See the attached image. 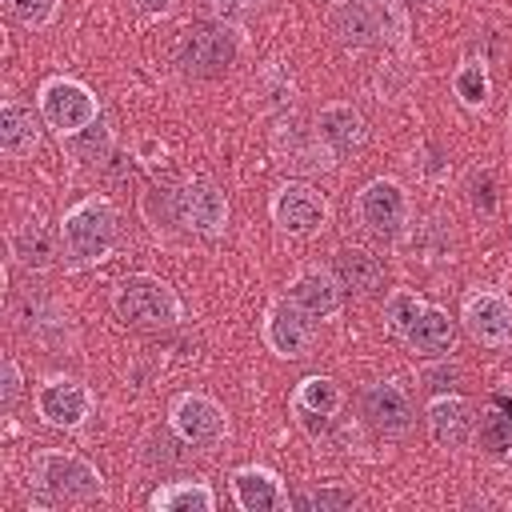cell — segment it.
<instances>
[{
  "label": "cell",
  "instance_id": "6da1fadb",
  "mask_svg": "<svg viewBox=\"0 0 512 512\" xmlns=\"http://www.w3.org/2000/svg\"><path fill=\"white\" fill-rule=\"evenodd\" d=\"M28 480L52 504H88V500H96L104 492V476L84 456L56 452V448H44V452L32 456Z\"/></svg>",
  "mask_w": 512,
  "mask_h": 512
},
{
  "label": "cell",
  "instance_id": "7a4b0ae2",
  "mask_svg": "<svg viewBox=\"0 0 512 512\" xmlns=\"http://www.w3.org/2000/svg\"><path fill=\"white\" fill-rule=\"evenodd\" d=\"M112 308L124 324L132 328H172L180 320V300L176 292L160 280V276H148V272H136V276H124L116 288H112Z\"/></svg>",
  "mask_w": 512,
  "mask_h": 512
},
{
  "label": "cell",
  "instance_id": "3957f363",
  "mask_svg": "<svg viewBox=\"0 0 512 512\" xmlns=\"http://www.w3.org/2000/svg\"><path fill=\"white\" fill-rule=\"evenodd\" d=\"M60 244L76 264H96L116 244V212L104 196H88L60 220Z\"/></svg>",
  "mask_w": 512,
  "mask_h": 512
},
{
  "label": "cell",
  "instance_id": "277c9868",
  "mask_svg": "<svg viewBox=\"0 0 512 512\" xmlns=\"http://www.w3.org/2000/svg\"><path fill=\"white\" fill-rule=\"evenodd\" d=\"M40 116L52 132L60 136H76L84 132L92 120H100V104L92 96V88H84L80 80H68V76H56L40 88Z\"/></svg>",
  "mask_w": 512,
  "mask_h": 512
},
{
  "label": "cell",
  "instance_id": "5b68a950",
  "mask_svg": "<svg viewBox=\"0 0 512 512\" xmlns=\"http://www.w3.org/2000/svg\"><path fill=\"white\" fill-rule=\"evenodd\" d=\"M236 32L228 28V24H196L184 40H180V52H176V60H180V68L188 72V76H200V80H208V76H220V72H228V64L236 60Z\"/></svg>",
  "mask_w": 512,
  "mask_h": 512
},
{
  "label": "cell",
  "instance_id": "8992f818",
  "mask_svg": "<svg viewBox=\"0 0 512 512\" xmlns=\"http://www.w3.org/2000/svg\"><path fill=\"white\" fill-rule=\"evenodd\" d=\"M172 428L192 448H216L228 436V412L204 392H184L172 404Z\"/></svg>",
  "mask_w": 512,
  "mask_h": 512
},
{
  "label": "cell",
  "instance_id": "52a82bcc",
  "mask_svg": "<svg viewBox=\"0 0 512 512\" xmlns=\"http://www.w3.org/2000/svg\"><path fill=\"white\" fill-rule=\"evenodd\" d=\"M356 216L372 236L396 240L408 220V196L396 180H368L356 196Z\"/></svg>",
  "mask_w": 512,
  "mask_h": 512
},
{
  "label": "cell",
  "instance_id": "ba28073f",
  "mask_svg": "<svg viewBox=\"0 0 512 512\" xmlns=\"http://www.w3.org/2000/svg\"><path fill=\"white\" fill-rule=\"evenodd\" d=\"M272 220H276L284 232H292V236H312V232H320L324 220H328V200H324L312 184L288 180V184H280V192L272 196Z\"/></svg>",
  "mask_w": 512,
  "mask_h": 512
},
{
  "label": "cell",
  "instance_id": "9c48e42d",
  "mask_svg": "<svg viewBox=\"0 0 512 512\" xmlns=\"http://www.w3.org/2000/svg\"><path fill=\"white\" fill-rule=\"evenodd\" d=\"M36 412L52 428H80L92 416V392L80 380H44L36 388Z\"/></svg>",
  "mask_w": 512,
  "mask_h": 512
},
{
  "label": "cell",
  "instance_id": "30bf717a",
  "mask_svg": "<svg viewBox=\"0 0 512 512\" xmlns=\"http://www.w3.org/2000/svg\"><path fill=\"white\" fill-rule=\"evenodd\" d=\"M176 216L184 228H192L200 236H216L228 224V200L212 180H188L176 192Z\"/></svg>",
  "mask_w": 512,
  "mask_h": 512
},
{
  "label": "cell",
  "instance_id": "8fae6325",
  "mask_svg": "<svg viewBox=\"0 0 512 512\" xmlns=\"http://www.w3.org/2000/svg\"><path fill=\"white\" fill-rule=\"evenodd\" d=\"M464 328L480 344L500 348L512 340V304L500 292H472L464 300Z\"/></svg>",
  "mask_w": 512,
  "mask_h": 512
},
{
  "label": "cell",
  "instance_id": "7c38bea8",
  "mask_svg": "<svg viewBox=\"0 0 512 512\" xmlns=\"http://www.w3.org/2000/svg\"><path fill=\"white\" fill-rule=\"evenodd\" d=\"M264 340H268V348H272L276 356L300 360V356H308V348H312V316L300 312L292 300H280V304L268 312V320H264Z\"/></svg>",
  "mask_w": 512,
  "mask_h": 512
},
{
  "label": "cell",
  "instance_id": "4fadbf2b",
  "mask_svg": "<svg viewBox=\"0 0 512 512\" xmlns=\"http://www.w3.org/2000/svg\"><path fill=\"white\" fill-rule=\"evenodd\" d=\"M288 300L300 312H308L312 320H328V316L340 312V284H336V276H328L320 268H308L288 284Z\"/></svg>",
  "mask_w": 512,
  "mask_h": 512
},
{
  "label": "cell",
  "instance_id": "5bb4252c",
  "mask_svg": "<svg viewBox=\"0 0 512 512\" xmlns=\"http://www.w3.org/2000/svg\"><path fill=\"white\" fill-rule=\"evenodd\" d=\"M364 416L380 436H400L412 424V404L396 384L384 380V384H372L364 392Z\"/></svg>",
  "mask_w": 512,
  "mask_h": 512
},
{
  "label": "cell",
  "instance_id": "9a60e30c",
  "mask_svg": "<svg viewBox=\"0 0 512 512\" xmlns=\"http://www.w3.org/2000/svg\"><path fill=\"white\" fill-rule=\"evenodd\" d=\"M404 340H408V348H412L416 356H424V360H444V356L456 348V324H452V316H448L444 308L424 304V312L416 316V324H412V332H408Z\"/></svg>",
  "mask_w": 512,
  "mask_h": 512
},
{
  "label": "cell",
  "instance_id": "2e32d148",
  "mask_svg": "<svg viewBox=\"0 0 512 512\" xmlns=\"http://www.w3.org/2000/svg\"><path fill=\"white\" fill-rule=\"evenodd\" d=\"M428 432L436 440V448H464L468 436H472V416H468V404L460 396H436L428 404Z\"/></svg>",
  "mask_w": 512,
  "mask_h": 512
},
{
  "label": "cell",
  "instance_id": "e0dca14e",
  "mask_svg": "<svg viewBox=\"0 0 512 512\" xmlns=\"http://www.w3.org/2000/svg\"><path fill=\"white\" fill-rule=\"evenodd\" d=\"M232 492H236V504L244 512H276V508H288V492L280 488V480L268 468H240L232 476Z\"/></svg>",
  "mask_w": 512,
  "mask_h": 512
},
{
  "label": "cell",
  "instance_id": "ac0fdd59",
  "mask_svg": "<svg viewBox=\"0 0 512 512\" xmlns=\"http://www.w3.org/2000/svg\"><path fill=\"white\" fill-rule=\"evenodd\" d=\"M316 132L332 152H352L368 140V124L352 104H328L316 116Z\"/></svg>",
  "mask_w": 512,
  "mask_h": 512
},
{
  "label": "cell",
  "instance_id": "d6986e66",
  "mask_svg": "<svg viewBox=\"0 0 512 512\" xmlns=\"http://www.w3.org/2000/svg\"><path fill=\"white\" fill-rule=\"evenodd\" d=\"M36 144H40V124H36L32 108L8 100L0 108V152L12 156V160H20V156H32Z\"/></svg>",
  "mask_w": 512,
  "mask_h": 512
},
{
  "label": "cell",
  "instance_id": "ffe728a7",
  "mask_svg": "<svg viewBox=\"0 0 512 512\" xmlns=\"http://www.w3.org/2000/svg\"><path fill=\"white\" fill-rule=\"evenodd\" d=\"M336 272H340L344 288H352L356 296H376L384 288V264L368 248H344L336 256Z\"/></svg>",
  "mask_w": 512,
  "mask_h": 512
},
{
  "label": "cell",
  "instance_id": "44dd1931",
  "mask_svg": "<svg viewBox=\"0 0 512 512\" xmlns=\"http://www.w3.org/2000/svg\"><path fill=\"white\" fill-rule=\"evenodd\" d=\"M12 256L24 264V268H48L56 260V236L48 232V224L40 220H28L12 232Z\"/></svg>",
  "mask_w": 512,
  "mask_h": 512
},
{
  "label": "cell",
  "instance_id": "7402d4cb",
  "mask_svg": "<svg viewBox=\"0 0 512 512\" xmlns=\"http://www.w3.org/2000/svg\"><path fill=\"white\" fill-rule=\"evenodd\" d=\"M152 508H160V512H212L216 496L200 480H176V484H164L152 492Z\"/></svg>",
  "mask_w": 512,
  "mask_h": 512
},
{
  "label": "cell",
  "instance_id": "603a6c76",
  "mask_svg": "<svg viewBox=\"0 0 512 512\" xmlns=\"http://www.w3.org/2000/svg\"><path fill=\"white\" fill-rule=\"evenodd\" d=\"M336 32H340V40H344L348 48H368V44L380 36V24H376L372 12L356 0V4L336 8Z\"/></svg>",
  "mask_w": 512,
  "mask_h": 512
},
{
  "label": "cell",
  "instance_id": "cb8c5ba5",
  "mask_svg": "<svg viewBox=\"0 0 512 512\" xmlns=\"http://www.w3.org/2000/svg\"><path fill=\"white\" fill-rule=\"evenodd\" d=\"M296 408L308 412V416H332L340 408V388L328 376H308L296 388Z\"/></svg>",
  "mask_w": 512,
  "mask_h": 512
},
{
  "label": "cell",
  "instance_id": "d4e9b609",
  "mask_svg": "<svg viewBox=\"0 0 512 512\" xmlns=\"http://www.w3.org/2000/svg\"><path fill=\"white\" fill-rule=\"evenodd\" d=\"M480 444L488 452H508V444H512V404L496 400V408H488L480 416Z\"/></svg>",
  "mask_w": 512,
  "mask_h": 512
},
{
  "label": "cell",
  "instance_id": "484cf974",
  "mask_svg": "<svg viewBox=\"0 0 512 512\" xmlns=\"http://www.w3.org/2000/svg\"><path fill=\"white\" fill-rule=\"evenodd\" d=\"M420 312H424V300H420L416 292H392V296H388V304H384L388 328H392L396 336H408Z\"/></svg>",
  "mask_w": 512,
  "mask_h": 512
},
{
  "label": "cell",
  "instance_id": "4316f807",
  "mask_svg": "<svg viewBox=\"0 0 512 512\" xmlns=\"http://www.w3.org/2000/svg\"><path fill=\"white\" fill-rule=\"evenodd\" d=\"M304 508H312V512H348V508H356V492L348 484H320V488L304 492Z\"/></svg>",
  "mask_w": 512,
  "mask_h": 512
},
{
  "label": "cell",
  "instance_id": "83f0119b",
  "mask_svg": "<svg viewBox=\"0 0 512 512\" xmlns=\"http://www.w3.org/2000/svg\"><path fill=\"white\" fill-rule=\"evenodd\" d=\"M456 96L468 104V108H480L488 100V72L480 64H464L456 72Z\"/></svg>",
  "mask_w": 512,
  "mask_h": 512
},
{
  "label": "cell",
  "instance_id": "f1b7e54d",
  "mask_svg": "<svg viewBox=\"0 0 512 512\" xmlns=\"http://www.w3.org/2000/svg\"><path fill=\"white\" fill-rule=\"evenodd\" d=\"M4 8H8V16L20 20L24 28H44V24H52V16H56V0H4Z\"/></svg>",
  "mask_w": 512,
  "mask_h": 512
},
{
  "label": "cell",
  "instance_id": "f546056e",
  "mask_svg": "<svg viewBox=\"0 0 512 512\" xmlns=\"http://www.w3.org/2000/svg\"><path fill=\"white\" fill-rule=\"evenodd\" d=\"M360 4L372 12V20L380 24L384 36H392V40L404 36V4L400 0H360Z\"/></svg>",
  "mask_w": 512,
  "mask_h": 512
},
{
  "label": "cell",
  "instance_id": "4dcf8cb0",
  "mask_svg": "<svg viewBox=\"0 0 512 512\" xmlns=\"http://www.w3.org/2000/svg\"><path fill=\"white\" fill-rule=\"evenodd\" d=\"M16 400H20V368H16L12 356H4V364H0V404L12 408Z\"/></svg>",
  "mask_w": 512,
  "mask_h": 512
},
{
  "label": "cell",
  "instance_id": "1f68e13d",
  "mask_svg": "<svg viewBox=\"0 0 512 512\" xmlns=\"http://www.w3.org/2000/svg\"><path fill=\"white\" fill-rule=\"evenodd\" d=\"M260 0H212V8L216 12H224V16H236V12H248V8H256Z\"/></svg>",
  "mask_w": 512,
  "mask_h": 512
},
{
  "label": "cell",
  "instance_id": "d6a6232c",
  "mask_svg": "<svg viewBox=\"0 0 512 512\" xmlns=\"http://www.w3.org/2000/svg\"><path fill=\"white\" fill-rule=\"evenodd\" d=\"M140 12H152V16H160V12H168L172 8V0H132Z\"/></svg>",
  "mask_w": 512,
  "mask_h": 512
},
{
  "label": "cell",
  "instance_id": "836d02e7",
  "mask_svg": "<svg viewBox=\"0 0 512 512\" xmlns=\"http://www.w3.org/2000/svg\"><path fill=\"white\" fill-rule=\"evenodd\" d=\"M412 8H432V0H408Z\"/></svg>",
  "mask_w": 512,
  "mask_h": 512
},
{
  "label": "cell",
  "instance_id": "e575fe53",
  "mask_svg": "<svg viewBox=\"0 0 512 512\" xmlns=\"http://www.w3.org/2000/svg\"><path fill=\"white\" fill-rule=\"evenodd\" d=\"M508 460H512V444H508Z\"/></svg>",
  "mask_w": 512,
  "mask_h": 512
}]
</instances>
